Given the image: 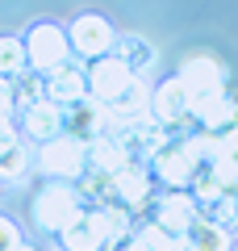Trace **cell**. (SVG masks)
Returning a JSON list of instances; mask_svg holds the SVG:
<instances>
[{"instance_id": "obj_1", "label": "cell", "mask_w": 238, "mask_h": 251, "mask_svg": "<svg viewBox=\"0 0 238 251\" xmlns=\"http://www.w3.org/2000/svg\"><path fill=\"white\" fill-rule=\"evenodd\" d=\"M34 222L38 230L46 234H63L71 222H75L79 214H84V201H79V193L71 184H63V180H50V184H42L34 193Z\"/></svg>"}, {"instance_id": "obj_2", "label": "cell", "mask_w": 238, "mask_h": 251, "mask_svg": "<svg viewBox=\"0 0 238 251\" xmlns=\"http://www.w3.org/2000/svg\"><path fill=\"white\" fill-rule=\"evenodd\" d=\"M38 168H42L46 176H59L63 184L84 180V168H88V143H79V138H71V134L50 138V143H42V151H38Z\"/></svg>"}, {"instance_id": "obj_3", "label": "cell", "mask_w": 238, "mask_h": 251, "mask_svg": "<svg viewBox=\"0 0 238 251\" xmlns=\"http://www.w3.org/2000/svg\"><path fill=\"white\" fill-rule=\"evenodd\" d=\"M67 54H71V42H67V34H63L54 21H42V25L29 29V38H25V67L50 75L54 67L67 63Z\"/></svg>"}, {"instance_id": "obj_4", "label": "cell", "mask_w": 238, "mask_h": 251, "mask_svg": "<svg viewBox=\"0 0 238 251\" xmlns=\"http://www.w3.org/2000/svg\"><path fill=\"white\" fill-rule=\"evenodd\" d=\"M176 80L184 84V92H188L192 105H201V100L226 92V72H221V63L209 59V54H192V59H184V67H180Z\"/></svg>"}, {"instance_id": "obj_5", "label": "cell", "mask_w": 238, "mask_h": 251, "mask_svg": "<svg viewBox=\"0 0 238 251\" xmlns=\"http://www.w3.org/2000/svg\"><path fill=\"white\" fill-rule=\"evenodd\" d=\"M67 42H71V50H75V54H84L88 63H96V59H105V54H113L117 34H113V25H109L105 17H96V13H84V17L71 21Z\"/></svg>"}, {"instance_id": "obj_6", "label": "cell", "mask_w": 238, "mask_h": 251, "mask_svg": "<svg viewBox=\"0 0 238 251\" xmlns=\"http://www.w3.org/2000/svg\"><path fill=\"white\" fill-rule=\"evenodd\" d=\"M84 75H88V92H92V100H100V105H113V100L121 97V92L130 88L134 80H138V75H134L130 67L117 59V54H105V59H96Z\"/></svg>"}, {"instance_id": "obj_7", "label": "cell", "mask_w": 238, "mask_h": 251, "mask_svg": "<svg viewBox=\"0 0 238 251\" xmlns=\"http://www.w3.org/2000/svg\"><path fill=\"white\" fill-rule=\"evenodd\" d=\"M150 176H159L167 188H188L192 176H196V163L184 151V143H163L150 155Z\"/></svg>"}, {"instance_id": "obj_8", "label": "cell", "mask_w": 238, "mask_h": 251, "mask_svg": "<svg viewBox=\"0 0 238 251\" xmlns=\"http://www.w3.org/2000/svg\"><path fill=\"white\" fill-rule=\"evenodd\" d=\"M150 117H155L163 130H167V126H180L184 117H192V100H188L184 84H180L176 75L163 80L155 92H150Z\"/></svg>"}, {"instance_id": "obj_9", "label": "cell", "mask_w": 238, "mask_h": 251, "mask_svg": "<svg viewBox=\"0 0 238 251\" xmlns=\"http://www.w3.org/2000/svg\"><path fill=\"white\" fill-rule=\"evenodd\" d=\"M196 218H201V205H196V197L188 188H167V193L159 197V205H155V222L167 226L171 234H184Z\"/></svg>"}, {"instance_id": "obj_10", "label": "cell", "mask_w": 238, "mask_h": 251, "mask_svg": "<svg viewBox=\"0 0 238 251\" xmlns=\"http://www.w3.org/2000/svg\"><path fill=\"white\" fill-rule=\"evenodd\" d=\"M150 122V88L142 80H134L121 97L109 105V126L113 130H134V126Z\"/></svg>"}, {"instance_id": "obj_11", "label": "cell", "mask_w": 238, "mask_h": 251, "mask_svg": "<svg viewBox=\"0 0 238 251\" xmlns=\"http://www.w3.org/2000/svg\"><path fill=\"white\" fill-rule=\"evenodd\" d=\"M88 97V75L79 72V67H71V63H63V67H54L50 75H46V100L50 105H79V100Z\"/></svg>"}, {"instance_id": "obj_12", "label": "cell", "mask_w": 238, "mask_h": 251, "mask_svg": "<svg viewBox=\"0 0 238 251\" xmlns=\"http://www.w3.org/2000/svg\"><path fill=\"white\" fill-rule=\"evenodd\" d=\"M21 134L34 138V143H50L63 134V109L50 100H38V105L21 109Z\"/></svg>"}, {"instance_id": "obj_13", "label": "cell", "mask_w": 238, "mask_h": 251, "mask_svg": "<svg viewBox=\"0 0 238 251\" xmlns=\"http://www.w3.org/2000/svg\"><path fill=\"white\" fill-rule=\"evenodd\" d=\"M113 193L125 205H150V172L142 168V163L125 159L121 168L113 172Z\"/></svg>"}, {"instance_id": "obj_14", "label": "cell", "mask_w": 238, "mask_h": 251, "mask_svg": "<svg viewBox=\"0 0 238 251\" xmlns=\"http://www.w3.org/2000/svg\"><path fill=\"white\" fill-rule=\"evenodd\" d=\"M59 239H63V251H105V234H100L96 209H84Z\"/></svg>"}, {"instance_id": "obj_15", "label": "cell", "mask_w": 238, "mask_h": 251, "mask_svg": "<svg viewBox=\"0 0 238 251\" xmlns=\"http://www.w3.org/2000/svg\"><path fill=\"white\" fill-rule=\"evenodd\" d=\"M184 251H230V230L201 214V218L184 230Z\"/></svg>"}, {"instance_id": "obj_16", "label": "cell", "mask_w": 238, "mask_h": 251, "mask_svg": "<svg viewBox=\"0 0 238 251\" xmlns=\"http://www.w3.org/2000/svg\"><path fill=\"white\" fill-rule=\"evenodd\" d=\"M88 159L96 163V172H105V176H113L117 168H121L125 159H130V151H125L121 138H109V134H96L88 143Z\"/></svg>"}, {"instance_id": "obj_17", "label": "cell", "mask_w": 238, "mask_h": 251, "mask_svg": "<svg viewBox=\"0 0 238 251\" xmlns=\"http://www.w3.org/2000/svg\"><path fill=\"white\" fill-rule=\"evenodd\" d=\"M96 218H100L105 247H121V243H130V214H125L121 205H100Z\"/></svg>"}, {"instance_id": "obj_18", "label": "cell", "mask_w": 238, "mask_h": 251, "mask_svg": "<svg viewBox=\"0 0 238 251\" xmlns=\"http://www.w3.org/2000/svg\"><path fill=\"white\" fill-rule=\"evenodd\" d=\"M134 243L146 247V251H184V234H171L167 226H159V222H146Z\"/></svg>"}, {"instance_id": "obj_19", "label": "cell", "mask_w": 238, "mask_h": 251, "mask_svg": "<svg viewBox=\"0 0 238 251\" xmlns=\"http://www.w3.org/2000/svg\"><path fill=\"white\" fill-rule=\"evenodd\" d=\"M113 54L125 63V67H130L134 75H138L142 67H146V63L155 59V54H150V46L142 42V38H117V42H113Z\"/></svg>"}, {"instance_id": "obj_20", "label": "cell", "mask_w": 238, "mask_h": 251, "mask_svg": "<svg viewBox=\"0 0 238 251\" xmlns=\"http://www.w3.org/2000/svg\"><path fill=\"white\" fill-rule=\"evenodd\" d=\"M209 172L217 176L221 184V197H238V151H226L209 163Z\"/></svg>"}, {"instance_id": "obj_21", "label": "cell", "mask_w": 238, "mask_h": 251, "mask_svg": "<svg viewBox=\"0 0 238 251\" xmlns=\"http://www.w3.org/2000/svg\"><path fill=\"white\" fill-rule=\"evenodd\" d=\"M21 72H25V42L0 38V80H13Z\"/></svg>"}, {"instance_id": "obj_22", "label": "cell", "mask_w": 238, "mask_h": 251, "mask_svg": "<svg viewBox=\"0 0 238 251\" xmlns=\"http://www.w3.org/2000/svg\"><path fill=\"white\" fill-rule=\"evenodd\" d=\"M25 172H29V147L25 143H17L13 151L0 155V180H25Z\"/></svg>"}, {"instance_id": "obj_23", "label": "cell", "mask_w": 238, "mask_h": 251, "mask_svg": "<svg viewBox=\"0 0 238 251\" xmlns=\"http://www.w3.org/2000/svg\"><path fill=\"white\" fill-rule=\"evenodd\" d=\"M188 193L196 197V205H213V201L221 197V184H217V176H213L209 168H196V176H192V184H188Z\"/></svg>"}, {"instance_id": "obj_24", "label": "cell", "mask_w": 238, "mask_h": 251, "mask_svg": "<svg viewBox=\"0 0 238 251\" xmlns=\"http://www.w3.org/2000/svg\"><path fill=\"white\" fill-rule=\"evenodd\" d=\"M46 92V80L42 75H17V84H13V97H17V109H29L38 105Z\"/></svg>"}, {"instance_id": "obj_25", "label": "cell", "mask_w": 238, "mask_h": 251, "mask_svg": "<svg viewBox=\"0 0 238 251\" xmlns=\"http://www.w3.org/2000/svg\"><path fill=\"white\" fill-rule=\"evenodd\" d=\"M205 209H209L205 218H213L217 226H226V230L234 226V230H238V197H217L213 205H205Z\"/></svg>"}, {"instance_id": "obj_26", "label": "cell", "mask_w": 238, "mask_h": 251, "mask_svg": "<svg viewBox=\"0 0 238 251\" xmlns=\"http://www.w3.org/2000/svg\"><path fill=\"white\" fill-rule=\"evenodd\" d=\"M21 247V230L13 218H0V251H17Z\"/></svg>"}, {"instance_id": "obj_27", "label": "cell", "mask_w": 238, "mask_h": 251, "mask_svg": "<svg viewBox=\"0 0 238 251\" xmlns=\"http://www.w3.org/2000/svg\"><path fill=\"white\" fill-rule=\"evenodd\" d=\"M17 113V97H13V80H0V122H13Z\"/></svg>"}, {"instance_id": "obj_28", "label": "cell", "mask_w": 238, "mask_h": 251, "mask_svg": "<svg viewBox=\"0 0 238 251\" xmlns=\"http://www.w3.org/2000/svg\"><path fill=\"white\" fill-rule=\"evenodd\" d=\"M17 143H21V130H17L13 122H0V155H4V151H13Z\"/></svg>"}, {"instance_id": "obj_29", "label": "cell", "mask_w": 238, "mask_h": 251, "mask_svg": "<svg viewBox=\"0 0 238 251\" xmlns=\"http://www.w3.org/2000/svg\"><path fill=\"white\" fill-rule=\"evenodd\" d=\"M221 143H226V151H238V130H234L230 138H221Z\"/></svg>"}, {"instance_id": "obj_30", "label": "cell", "mask_w": 238, "mask_h": 251, "mask_svg": "<svg viewBox=\"0 0 238 251\" xmlns=\"http://www.w3.org/2000/svg\"><path fill=\"white\" fill-rule=\"evenodd\" d=\"M113 251H146V247H138V243H121V247H113Z\"/></svg>"}, {"instance_id": "obj_31", "label": "cell", "mask_w": 238, "mask_h": 251, "mask_svg": "<svg viewBox=\"0 0 238 251\" xmlns=\"http://www.w3.org/2000/svg\"><path fill=\"white\" fill-rule=\"evenodd\" d=\"M17 251H38V247H25V243H21V247H17Z\"/></svg>"}]
</instances>
